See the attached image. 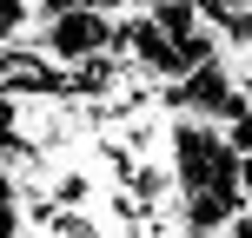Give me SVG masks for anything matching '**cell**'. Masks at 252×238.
I'll return each mask as SVG.
<instances>
[{"mask_svg": "<svg viewBox=\"0 0 252 238\" xmlns=\"http://www.w3.org/2000/svg\"><path fill=\"white\" fill-rule=\"evenodd\" d=\"M146 13H153V26H159L173 47H186L192 33H206V7L199 0H159V7H146Z\"/></svg>", "mask_w": 252, "mask_h": 238, "instance_id": "3957f363", "label": "cell"}, {"mask_svg": "<svg viewBox=\"0 0 252 238\" xmlns=\"http://www.w3.org/2000/svg\"><path fill=\"white\" fill-rule=\"evenodd\" d=\"M226 238H252V205H246L239 218H232V232H226Z\"/></svg>", "mask_w": 252, "mask_h": 238, "instance_id": "5b68a950", "label": "cell"}, {"mask_svg": "<svg viewBox=\"0 0 252 238\" xmlns=\"http://www.w3.org/2000/svg\"><path fill=\"white\" fill-rule=\"evenodd\" d=\"M166 165H173V179H179V199H186V192H239V152L226 146V126L173 119Z\"/></svg>", "mask_w": 252, "mask_h": 238, "instance_id": "6da1fadb", "label": "cell"}, {"mask_svg": "<svg viewBox=\"0 0 252 238\" xmlns=\"http://www.w3.org/2000/svg\"><path fill=\"white\" fill-rule=\"evenodd\" d=\"M239 199L252 205V159H239Z\"/></svg>", "mask_w": 252, "mask_h": 238, "instance_id": "8992f818", "label": "cell"}, {"mask_svg": "<svg viewBox=\"0 0 252 238\" xmlns=\"http://www.w3.org/2000/svg\"><path fill=\"white\" fill-rule=\"evenodd\" d=\"M113 13H120V7L73 0L53 26H40V33H33V47L47 53L60 73H73V66H87V60H100V53H113Z\"/></svg>", "mask_w": 252, "mask_h": 238, "instance_id": "7a4b0ae2", "label": "cell"}, {"mask_svg": "<svg viewBox=\"0 0 252 238\" xmlns=\"http://www.w3.org/2000/svg\"><path fill=\"white\" fill-rule=\"evenodd\" d=\"M13 205H20V179L0 165V212H13Z\"/></svg>", "mask_w": 252, "mask_h": 238, "instance_id": "277c9868", "label": "cell"}]
</instances>
